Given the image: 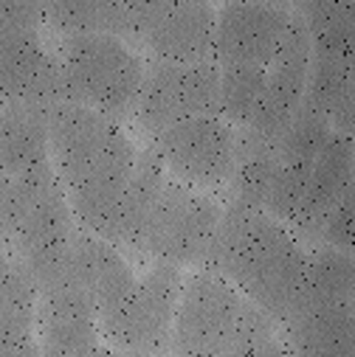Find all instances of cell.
I'll return each mask as SVG.
<instances>
[{
  "instance_id": "cell-16",
  "label": "cell",
  "mask_w": 355,
  "mask_h": 357,
  "mask_svg": "<svg viewBox=\"0 0 355 357\" xmlns=\"http://www.w3.org/2000/svg\"><path fill=\"white\" fill-rule=\"evenodd\" d=\"M349 192H352V135H341L333 130V135L321 146L319 158L313 160L305 203H302L296 222L291 225V234L299 242L313 245L321 220Z\"/></svg>"
},
{
  "instance_id": "cell-18",
  "label": "cell",
  "mask_w": 355,
  "mask_h": 357,
  "mask_svg": "<svg viewBox=\"0 0 355 357\" xmlns=\"http://www.w3.org/2000/svg\"><path fill=\"white\" fill-rule=\"evenodd\" d=\"M43 20L62 37L113 34L127 43L136 26V3H105V0L43 3Z\"/></svg>"
},
{
  "instance_id": "cell-22",
  "label": "cell",
  "mask_w": 355,
  "mask_h": 357,
  "mask_svg": "<svg viewBox=\"0 0 355 357\" xmlns=\"http://www.w3.org/2000/svg\"><path fill=\"white\" fill-rule=\"evenodd\" d=\"M316 245L349 253V248H352V192L347 197H341L333 206V211L321 220V225L316 231V239H313V248Z\"/></svg>"
},
{
  "instance_id": "cell-17",
  "label": "cell",
  "mask_w": 355,
  "mask_h": 357,
  "mask_svg": "<svg viewBox=\"0 0 355 357\" xmlns=\"http://www.w3.org/2000/svg\"><path fill=\"white\" fill-rule=\"evenodd\" d=\"M51 110L0 105V174L29 177L51 166Z\"/></svg>"
},
{
  "instance_id": "cell-20",
  "label": "cell",
  "mask_w": 355,
  "mask_h": 357,
  "mask_svg": "<svg viewBox=\"0 0 355 357\" xmlns=\"http://www.w3.org/2000/svg\"><path fill=\"white\" fill-rule=\"evenodd\" d=\"M265 79H268V68H220V119L237 130H245L259 110Z\"/></svg>"
},
{
  "instance_id": "cell-12",
  "label": "cell",
  "mask_w": 355,
  "mask_h": 357,
  "mask_svg": "<svg viewBox=\"0 0 355 357\" xmlns=\"http://www.w3.org/2000/svg\"><path fill=\"white\" fill-rule=\"evenodd\" d=\"M307 73H310V37L305 23L294 15L291 29L268 65V79H265V93L254 121L245 132L256 135L259 141L277 146L285 130L291 127L296 110L302 107L307 91Z\"/></svg>"
},
{
  "instance_id": "cell-23",
  "label": "cell",
  "mask_w": 355,
  "mask_h": 357,
  "mask_svg": "<svg viewBox=\"0 0 355 357\" xmlns=\"http://www.w3.org/2000/svg\"><path fill=\"white\" fill-rule=\"evenodd\" d=\"M12 214H15V181L6 174H0V248L9 245Z\"/></svg>"
},
{
  "instance_id": "cell-8",
  "label": "cell",
  "mask_w": 355,
  "mask_h": 357,
  "mask_svg": "<svg viewBox=\"0 0 355 357\" xmlns=\"http://www.w3.org/2000/svg\"><path fill=\"white\" fill-rule=\"evenodd\" d=\"M133 116L147 135L187 119L220 116V68L215 62L144 65Z\"/></svg>"
},
{
  "instance_id": "cell-19",
  "label": "cell",
  "mask_w": 355,
  "mask_h": 357,
  "mask_svg": "<svg viewBox=\"0 0 355 357\" xmlns=\"http://www.w3.org/2000/svg\"><path fill=\"white\" fill-rule=\"evenodd\" d=\"M164 183H166V172H164L161 160L155 158V152L147 146L136 158L130 183H127V192H124V200H122V208H119L116 248L119 245L133 248V250L141 248L147 222H150L152 208H155V203L164 192Z\"/></svg>"
},
{
  "instance_id": "cell-24",
  "label": "cell",
  "mask_w": 355,
  "mask_h": 357,
  "mask_svg": "<svg viewBox=\"0 0 355 357\" xmlns=\"http://www.w3.org/2000/svg\"><path fill=\"white\" fill-rule=\"evenodd\" d=\"M116 357H158V354H138V351H116Z\"/></svg>"
},
{
  "instance_id": "cell-6",
  "label": "cell",
  "mask_w": 355,
  "mask_h": 357,
  "mask_svg": "<svg viewBox=\"0 0 355 357\" xmlns=\"http://www.w3.org/2000/svg\"><path fill=\"white\" fill-rule=\"evenodd\" d=\"M223 208L192 186L166 181L152 208L138 253L152 256L161 264L187 267L209 261Z\"/></svg>"
},
{
  "instance_id": "cell-11",
  "label": "cell",
  "mask_w": 355,
  "mask_h": 357,
  "mask_svg": "<svg viewBox=\"0 0 355 357\" xmlns=\"http://www.w3.org/2000/svg\"><path fill=\"white\" fill-rule=\"evenodd\" d=\"M294 12L280 3H226L215 20L212 62L217 68H268L291 29Z\"/></svg>"
},
{
  "instance_id": "cell-1",
  "label": "cell",
  "mask_w": 355,
  "mask_h": 357,
  "mask_svg": "<svg viewBox=\"0 0 355 357\" xmlns=\"http://www.w3.org/2000/svg\"><path fill=\"white\" fill-rule=\"evenodd\" d=\"M51 166L85 231L116 245L119 208L136 166V146L119 121L62 102L51 107Z\"/></svg>"
},
{
  "instance_id": "cell-5",
  "label": "cell",
  "mask_w": 355,
  "mask_h": 357,
  "mask_svg": "<svg viewBox=\"0 0 355 357\" xmlns=\"http://www.w3.org/2000/svg\"><path fill=\"white\" fill-rule=\"evenodd\" d=\"M248 298L220 273H192L178 296L169 349L178 357H226L240 335Z\"/></svg>"
},
{
  "instance_id": "cell-3",
  "label": "cell",
  "mask_w": 355,
  "mask_h": 357,
  "mask_svg": "<svg viewBox=\"0 0 355 357\" xmlns=\"http://www.w3.org/2000/svg\"><path fill=\"white\" fill-rule=\"evenodd\" d=\"M59 68L65 84V102L91 107L113 121L133 116L144 62L113 34H76L62 37Z\"/></svg>"
},
{
  "instance_id": "cell-7",
  "label": "cell",
  "mask_w": 355,
  "mask_h": 357,
  "mask_svg": "<svg viewBox=\"0 0 355 357\" xmlns=\"http://www.w3.org/2000/svg\"><path fill=\"white\" fill-rule=\"evenodd\" d=\"M181 287V267L155 261L144 279H136V287L124 296V301L99 318V332L122 351H166Z\"/></svg>"
},
{
  "instance_id": "cell-4",
  "label": "cell",
  "mask_w": 355,
  "mask_h": 357,
  "mask_svg": "<svg viewBox=\"0 0 355 357\" xmlns=\"http://www.w3.org/2000/svg\"><path fill=\"white\" fill-rule=\"evenodd\" d=\"M43 3L0 0V105L57 107L65 102L62 68L43 45Z\"/></svg>"
},
{
  "instance_id": "cell-9",
  "label": "cell",
  "mask_w": 355,
  "mask_h": 357,
  "mask_svg": "<svg viewBox=\"0 0 355 357\" xmlns=\"http://www.w3.org/2000/svg\"><path fill=\"white\" fill-rule=\"evenodd\" d=\"M150 149L178 183L217 189L234 169V127L220 116L187 119L155 132Z\"/></svg>"
},
{
  "instance_id": "cell-10",
  "label": "cell",
  "mask_w": 355,
  "mask_h": 357,
  "mask_svg": "<svg viewBox=\"0 0 355 357\" xmlns=\"http://www.w3.org/2000/svg\"><path fill=\"white\" fill-rule=\"evenodd\" d=\"M217 12L195 0H155L136 3L133 43H138L152 62L198 65L212 62Z\"/></svg>"
},
{
  "instance_id": "cell-15",
  "label": "cell",
  "mask_w": 355,
  "mask_h": 357,
  "mask_svg": "<svg viewBox=\"0 0 355 357\" xmlns=\"http://www.w3.org/2000/svg\"><path fill=\"white\" fill-rule=\"evenodd\" d=\"M288 357H352L355 312L352 301L299 298L285 318Z\"/></svg>"
},
{
  "instance_id": "cell-13",
  "label": "cell",
  "mask_w": 355,
  "mask_h": 357,
  "mask_svg": "<svg viewBox=\"0 0 355 357\" xmlns=\"http://www.w3.org/2000/svg\"><path fill=\"white\" fill-rule=\"evenodd\" d=\"M37 326L43 357H94L102 349L96 310L73 284L40 293Z\"/></svg>"
},
{
  "instance_id": "cell-14",
  "label": "cell",
  "mask_w": 355,
  "mask_h": 357,
  "mask_svg": "<svg viewBox=\"0 0 355 357\" xmlns=\"http://www.w3.org/2000/svg\"><path fill=\"white\" fill-rule=\"evenodd\" d=\"M68 284L85 293V298L96 310V318H102L136 287V273L116 245L79 228L71 248Z\"/></svg>"
},
{
  "instance_id": "cell-2",
  "label": "cell",
  "mask_w": 355,
  "mask_h": 357,
  "mask_svg": "<svg viewBox=\"0 0 355 357\" xmlns=\"http://www.w3.org/2000/svg\"><path fill=\"white\" fill-rule=\"evenodd\" d=\"M206 267L231 282L268 318L285 324L305 284L307 250L271 214L229 203Z\"/></svg>"
},
{
  "instance_id": "cell-21",
  "label": "cell",
  "mask_w": 355,
  "mask_h": 357,
  "mask_svg": "<svg viewBox=\"0 0 355 357\" xmlns=\"http://www.w3.org/2000/svg\"><path fill=\"white\" fill-rule=\"evenodd\" d=\"M226 357H288L285 343L277 337V321L248 301L240 335Z\"/></svg>"
}]
</instances>
